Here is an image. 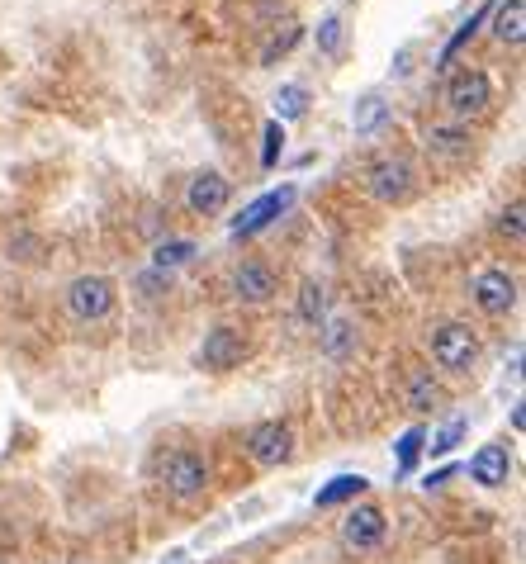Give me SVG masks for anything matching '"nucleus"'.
I'll return each instance as SVG.
<instances>
[{"label":"nucleus","instance_id":"nucleus-1","mask_svg":"<svg viewBox=\"0 0 526 564\" xmlns=\"http://www.w3.org/2000/svg\"><path fill=\"white\" fill-rule=\"evenodd\" d=\"M152 479H157V489H162L166 498L190 503V498H200V493L209 489V460H204V451H195V446H176V451H166L162 460H157Z\"/></svg>","mask_w":526,"mask_h":564},{"label":"nucleus","instance_id":"nucleus-2","mask_svg":"<svg viewBox=\"0 0 526 564\" xmlns=\"http://www.w3.org/2000/svg\"><path fill=\"white\" fill-rule=\"evenodd\" d=\"M67 313H72L76 323H105L109 313H114V280L109 275H76L72 285H67Z\"/></svg>","mask_w":526,"mask_h":564},{"label":"nucleus","instance_id":"nucleus-3","mask_svg":"<svg viewBox=\"0 0 526 564\" xmlns=\"http://www.w3.org/2000/svg\"><path fill=\"white\" fill-rule=\"evenodd\" d=\"M242 446H247V455H252L261 470H280V465H290V455H294V427L280 418H266V422H256V427H247Z\"/></svg>","mask_w":526,"mask_h":564},{"label":"nucleus","instance_id":"nucleus-4","mask_svg":"<svg viewBox=\"0 0 526 564\" xmlns=\"http://www.w3.org/2000/svg\"><path fill=\"white\" fill-rule=\"evenodd\" d=\"M432 361L446 375L474 370V361H479V337H474V328H465V323H441L432 332Z\"/></svg>","mask_w":526,"mask_h":564},{"label":"nucleus","instance_id":"nucleus-5","mask_svg":"<svg viewBox=\"0 0 526 564\" xmlns=\"http://www.w3.org/2000/svg\"><path fill=\"white\" fill-rule=\"evenodd\" d=\"M242 356H247V337H242L233 323H214V328L204 332L200 351H195V365L209 370V375H223V370L242 365Z\"/></svg>","mask_w":526,"mask_h":564},{"label":"nucleus","instance_id":"nucleus-6","mask_svg":"<svg viewBox=\"0 0 526 564\" xmlns=\"http://www.w3.org/2000/svg\"><path fill=\"white\" fill-rule=\"evenodd\" d=\"M384 536H389V517H384V508H375V503H361V508L346 512V522H342V546L346 550L370 555V550L384 546Z\"/></svg>","mask_w":526,"mask_h":564},{"label":"nucleus","instance_id":"nucleus-7","mask_svg":"<svg viewBox=\"0 0 526 564\" xmlns=\"http://www.w3.org/2000/svg\"><path fill=\"white\" fill-rule=\"evenodd\" d=\"M493 100V81L484 72H455L451 81H446V110L455 114V119H474V114H484Z\"/></svg>","mask_w":526,"mask_h":564},{"label":"nucleus","instance_id":"nucleus-8","mask_svg":"<svg viewBox=\"0 0 526 564\" xmlns=\"http://www.w3.org/2000/svg\"><path fill=\"white\" fill-rule=\"evenodd\" d=\"M474 304H479V313H489V318H503V313L517 309V275L503 271V266H489V271L474 275Z\"/></svg>","mask_w":526,"mask_h":564},{"label":"nucleus","instance_id":"nucleus-9","mask_svg":"<svg viewBox=\"0 0 526 564\" xmlns=\"http://www.w3.org/2000/svg\"><path fill=\"white\" fill-rule=\"evenodd\" d=\"M228 290H233L237 304H271L275 290H280V275L266 266V261H242L228 275Z\"/></svg>","mask_w":526,"mask_h":564},{"label":"nucleus","instance_id":"nucleus-10","mask_svg":"<svg viewBox=\"0 0 526 564\" xmlns=\"http://www.w3.org/2000/svg\"><path fill=\"white\" fill-rule=\"evenodd\" d=\"M370 195L380 204H403L413 195V166L408 157H380L370 166Z\"/></svg>","mask_w":526,"mask_h":564},{"label":"nucleus","instance_id":"nucleus-11","mask_svg":"<svg viewBox=\"0 0 526 564\" xmlns=\"http://www.w3.org/2000/svg\"><path fill=\"white\" fill-rule=\"evenodd\" d=\"M290 204H294V185H280V190H271V195H261V200L247 204V209L233 219V237H252V233H261V228H271Z\"/></svg>","mask_w":526,"mask_h":564},{"label":"nucleus","instance_id":"nucleus-12","mask_svg":"<svg viewBox=\"0 0 526 564\" xmlns=\"http://www.w3.org/2000/svg\"><path fill=\"white\" fill-rule=\"evenodd\" d=\"M228 195H233V185L223 181L218 171H200L195 181L185 185V209L200 214V219H214V214L228 209Z\"/></svg>","mask_w":526,"mask_h":564},{"label":"nucleus","instance_id":"nucleus-13","mask_svg":"<svg viewBox=\"0 0 526 564\" xmlns=\"http://www.w3.org/2000/svg\"><path fill=\"white\" fill-rule=\"evenodd\" d=\"M512 474V455L503 441H489V446H479L470 460V479L474 484H484V489H498V484H508Z\"/></svg>","mask_w":526,"mask_h":564},{"label":"nucleus","instance_id":"nucleus-14","mask_svg":"<svg viewBox=\"0 0 526 564\" xmlns=\"http://www.w3.org/2000/svg\"><path fill=\"white\" fill-rule=\"evenodd\" d=\"M294 323L309 332H318L327 323V285L323 280H304V285H299V294H294Z\"/></svg>","mask_w":526,"mask_h":564},{"label":"nucleus","instance_id":"nucleus-15","mask_svg":"<svg viewBox=\"0 0 526 564\" xmlns=\"http://www.w3.org/2000/svg\"><path fill=\"white\" fill-rule=\"evenodd\" d=\"M323 356L332 365H342L356 356V342H361V332H356V323L351 318H332V323H323Z\"/></svg>","mask_w":526,"mask_h":564},{"label":"nucleus","instance_id":"nucleus-16","mask_svg":"<svg viewBox=\"0 0 526 564\" xmlns=\"http://www.w3.org/2000/svg\"><path fill=\"white\" fill-rule=\"evenodd\" d=\"M498 43H522L526 38V0H498L489 10Z\"/></svg>","mask_w":526,"mask_h":564},{"label":"nucleus","instance_id":"nucleus-17","mask_svg":"<svg viewBox=\"0 0 526 564\" xmlns=\"http://www.w3.org/2000/svg\"><path fill=\"white\" fill-rule=\"evenodd\" d=\"M195 252H200V247H195L190 237H166V242H157V252H152V271L171 280V271L190 266V261H195Z\"/></svg>","mask_w":526,"mask_h":564},{"label":"nucleus","instance_id":"nucleus-18","mask_svg":"<svg viewBox=\"0 0 526 564\" xmlns=\"http://www.w3.org/2000/svg\"><path fill=\"white\" fill-rule=\"evenodd\" d=\"M427 157L436 162H460V157H470V133H460V128H432L427 133Z\"/></svg>","mask_w":526,"mask_h":564},{"label":"nucleus","instance_id":"nucleus-19","mask_svg":"<svg viewBox=\"0 0 526 564\" xmlns=\"http://www.w3.org/2000/svg\"><path fill=\"white\" fill-rule=\"evenodd\" d=\"M365 489H370V479H361V474H337L327 489L313 493V508H342L351 498H361Z\"/></svg>","mask_w":526,"mask_h":564},{"label":"nucleus","instance_id":"nucleus-20","mask_svg":"<svg viewBox=\"0 0 526 564\" xmlns=\"http://www.w3.org/2000/svg\"><path fill=\"white\" fill-rule=\"evenodd\" d=\"M304 114H309V91L299 81L275 91V124H290V119H304Z\"/></svg>","mask_w":526,"mask_h":564},{"label":"nucleus","instance_id":"nucleus-21","mask_svg":"<svg viewBox=\"0 0 526 564\" xmlns=\"http://www.w3.org/2000/svg\"><path fill=\"white\" fill-rule=\"evenodd\" d=\"M384 114H389V105H384L380 95H361V100H356V114H351V124H356L361 138H370V133L384 124Z\"/></svg>","mask_w":526,"mask_h":564},{"label":"nucleus","instance_id":"nucleus-22","mask_svg":"<svg viewBox=\"0 0 526 564\" xmlns=\"http://www.w3.org/2000/svg\"><path fill=\"white\" fill-rule=\"evenodd\" d=\"M408 403H413L418 413H432L436 403H441V384L432 380V370H418V375L408 380Z\"/></svg>","mask_w":526,"mask_h":564},{"label":"nucleus","instance_id":"nucleus-23","mask_svg":"<svg viewBox=\"0 0 526 564\" xmlns=\"http://www.w3.org/2000/svg\"><path fill=\"white\" fill-rule=\"evenodd\" d=\"M465 432H470V422H465V418H451L446 427H441V432H436L432 441H427V446H432V455H451L455 446L465 441Z\"/></svg>","mask_w":526,"mask_h":564},{"label":"nucleus","instance_id":"nucleus-24","mask_svg":"<svg viewBox=\"0 0 526 564\" xmlns=\"http://www.w3.org/2000/svg\"><path fill=\"white\" fill-rule=\"evenodd\" d=\"M484 19H489V10H474V15L465 19L460 29H455V38H451V43H446V48H441V67H446V62H451V57L460 53V48H465V43H470L474 34H479V24H484Z\"/></svg>","mask_w":526,"mask_h":564},{"label":"nucleus","instance_id":"nucleus-25","mask_svg":"<svg viewBox=\"0 0 526 564\" xmlns=\"http://www.w3.org/2000/svg\"><path fill=\"white\" fill-rule=\"evenodd\" d=\"M422 446H427V432H422V427H408V432L399 437V474H408L413 465H418Z\"/></svg>","mask_w":526,"mask_h":564},{"label":"nucleus","instance_id":"nucleus-26","mask_svg":"<svg viewBox=\"0 0 526 564\" xmlns=\"http://www.w3.org/2000/svg\"><path fill=\"white\" fill-rule=\"evenodd\" d=\"M342 38H346V24L337 15H327L323 24H318V53L337 57V53H342Z\"/></svg>","mask_w":526,"mask_h":564},{"label":"nucleus","instance_id":"nucleus-27","mask_svg":"<svg viewBox=\"0 0 526 564\" xmlns=\"http://www.w3.org/2000/svg\"><path fill=\"white\" fill-rule=\"evenodd\" d=\"M522 214H526L522 200H512L508 209H503V219H498V233L512 237V242H522V233H526V219H522Z\"/></svg>","mask_w":526,"mask_h":564},{"label":"nucleus","instance_id":"nucleus-28","mask_svg":"<svg viewBox=\"0 0 526 564\" xmlns=\"http://www.w3.org/2000/svg\"><path fill=\"white\" fill-rule=\"evenodd\" d=\"M280 147H285V128L275 124H266V143H261V166H266V171H271L275 166V157H280Z\"/></svg>","mask_w":526,"mask_h":564},{"label":"nucleus","instance_id":"nucleus-29","mask_svg":"<svg viewBox=\"0 0 526 564\" xmlns=\"http://www.w3.org/2000/svg\"><path fill=\"white\" fill-rule=\"evenodd\" d=\"M294 38H299V29H290V34H285V38H275L271 48H266V57H261V62H266V67H271L275 57H280V53H290V48H294Z\"/></svg>","mask_w":526,"mask_h":564},{"label":"nucleus","instance_id":"nucleus-30","mask_svg":"<svg viewBox=\"0 0 526 564\" xmlns=\"http://www.w3.org/2000/svg\"><path fill=\"white\" fill-rule=\"evenodd\" d=\"M451 479H455V465H441V470H432L422 484H427V489H441V484H451Z\"/></svg>","mask_w":526,"mask_h":564}]
</instances>
